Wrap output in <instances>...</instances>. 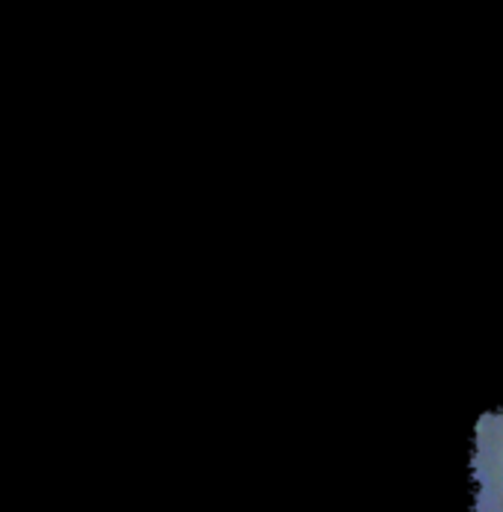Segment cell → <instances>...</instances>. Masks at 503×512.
<instances>
[{"label": "cell", "mask_w": 503, "mask_h": 512, "mask_svg": "<svg viewBox=\"0 0 503 512\" xmlns=\"http://www.w3.org/2000/svg\"><path fill=\"white\" fill-rule=\"evenodd\" d=\"M471 512H503V412L480 415L471 450Z\"/></svg>", "instance_id": "cell-1"}]
</instances>
